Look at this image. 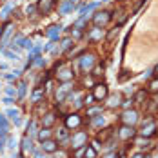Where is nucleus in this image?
<instances>
[{
    "mask_svg": "<svg viewBox=\"0 0 158 158\" xmlns=\"http://www.w3.org/2000/svg\"><path fill=\"white\" fill-rule=\"evenodd\" d=\"M120 120H122L124 126H135L138 122V113L135 109H126V113L120 116Z\"/></svg>",
    "mask_w": 158,
    "mask_h": 158,
    "instance_id": "nucleus-1",
    "label": "nucleus"
},
{
    "mask_svg": "<svg viewBox=\"0 0 158 158\" xmlns=\"http://www.w3.org/2000/svg\"><path fill=\"white\" fill-rule=\"evenodd\" d=\"M71 143H73V149H78L82 145H85L87 143V133H84V131L75 133L73 138H71Z\"/></svg>",
    "mask_w": 158,
    "mask_h": 158,
    "instance_id": "nucleus-2",
    "label": "nucleus"
},
{
    "mask_svg": "<svg viewBox=\"0 0 158 158\" xmlns=\"http://www.w3.org/2000/svg\"><path fill=\"white\" fill-rule=\"evenodd\" d=\"M93 22L96 24V27L106 26V24H109L111 22V13L109 11H100V13H96V15L93 16Z\"/></svg>",
    "mask_w": 158,
    "mask_h": 158,
    "instance_id": "nucleus-3",
    "label": "nucleus"
},
{
    "mask_svg": "<svg viewBox=\"0 0 158 158\" xmlns=\"http://www.w3.org/2000/svg\"><path fill=\"white\" fill-rule=\"evenodd\" d=\"M93 65H95V56H93V55H84V56H80V69H82L84 73H87Z\"/></svg>",
    "mask_w": 158,
    "mask_h": 158,
    "instance_id": "nucleus-4",
    "label": "nucleus"
},
{
    "mask_svg": "<svg viewBox=\"0 0 158 158\" xmlns=\"http://www.w3.org/2000/svg\"><path fill=\"white\" fill-rule=\"evenodd\" d=\"M53 6H55V0H38V4H36L40 15H49L51 9H53Z\"/></svg>",
    "mask_w": 158,
    "mask_h": 158,
    "instance_id": "nucleus-5",
    "label": "nucleus"
},
{
    "mask_svg": "<svg viewBox=\"0 0 158 158\" xmlns=\"http://www.w3.org/2000/svg\"><path fill=\"white\" fill-rule=\"evenodd\" d=\"M155 135H156V124H155V122L143 124V129L140 131V136H143V138H151V136H155Z\"/></svg>",
    "mask_w": 158,
    "mask_h": 158,
    "instance_id": "nucleus-6",
    "label": "nucleus"
},
{
    "mask_svg": "<svg viewBox=\"0 0 158 158\" xmlns=\"http://www.w3.org/2000/svg\"><path fill=\"white\" fill-rule=\"evenodd\" d=\"M93 96H95V100H104L107 96V85L106 84H96L95 89H93Z\"/></svg>",
    "mask_w": 158,
    "mask_h": 158,
    "instance_id": "nucleus-7",
    "label": "nucleus"
},
{
    "mask_svg": "<svg viewBox=\"0 0 158 158\" xmlns=\"http://www.w3.org/2000/svg\"><path fill=\"white\" fill-rule=\"evenodd\" d=\"M135 127L133 126H122L120 127V131H118V136L120 138H124V140H129V138H133L135 136Z\"/></svg>",
    "mask_w": 158,
    "mask_h": 158,
    "instance_id": "nucleus-8",
    "label": "nucleus"
},
{
    "mask_svg": "<svg viewBox=\"0 0 158 158\" xmlns=\"http://www.w3.org/2000/svg\"><path fill=\"white\" fill-rule=\"evenodd\" d=\"M80 124H82V118H80L77 113H75V114H69V116H65V127H69V129H75V127H78Z\"/></svg>",
    "mask_w": 158,
    "mask_h": 158,
    "instance_id": "nucleus-9",
    "label": "nucleus"
},
{
    "mask_svg": "<svg viewBox=\"0 0 158 158\" xmlns=\"http://www.w3.org/2000/svg\"><path fill=\"white\" fill-rule=\"evenodd\" d=\"M73 75H75V73H73V69L64 67L62 71L58 73V80H60V82H69V80L73 78Z\"/></svg>",
    "mask_w": 158,
    "mask_h": 158,
    "instance_id": "nucleus-10",
    "label": "nucleus"
},
{
    "mask_svg": "<svg viewBox=\"0 0 158 158\" xmlns=\"http://www.w3.org/2000/svg\"><path fill=\"white\" fill-rule=\"evenodd\" d=\"M56 147H58V143L55 142V140H44V142H42V149H44V151H46V153H55V151H56Z\"/></svg>",
    "mask_w": 158,
    "mask_h": 158,
    "instance_id": "nucleus-11",
    "label": "nucleus"
},
{
    "mask_svg": "<svg viewBox=\"0 0 158 158\" xmlns=\"http://www.w3.org/2000/svg\"><path fill=\"white\" fill-rule=\"evenodd\" d=\"M69 89H71V87H69V84L65 82V85H62V87L56 91V102H64L65 96H67V93H69Z\"/></svg>",
    "mask_w": 158,
    "mask_h": 158,
    "instance_id": "nucleus-12",
    "label": "nucleus"
},
{
    "mask_svg": "<svg viewBox=\"0 0 158 158\" xmlns=\"http://www.w3.org/2000/svg\"><path fill=\"white\" fill-rule=\"evenodd\" d=\"M11 27H13V26H11L9 22L4 26V29H2V36H0V44H2V46H6V42H7L9 35H11Z\"/></svg>",
    "mask_w": 158,
    "mask_h": 158,
    "instance_id": "nucleus-13",
    "label": "nucleus"
},
{
    "mask_svg": "<svg viewBox=\"0 0 158 158\" xmlns=\"http://www.w3.org/2000/svg\"><path fill=\"white\" fill-rule=\"evenodd\" d=\"M73 7H75V0H65L60 6V15H67L69 11H73Z\"/></svg>",
    "mask_w": 158,
    "mask_h": 158,
    "instance_id": "nucleus-14",
    "label": "nucleus"
},
{
    "mask_svg": "<svg viewBox=\"0 0 158 158\" xmlns=\"http://www.w3.org/2000/svg\"><path fill=\"white\" fill-rule=\"evenodd\" d=\"M109 107H118V106H122V95L120 93H116V95L109 96V104H107Z\"/></svg>",
    "mask_w": 158,
    "mask_h": 158,
    "instance_id": "nucleus-15",
    "label": "nucleus"
},
{
    "mask_svg": "<svg viewBox=\"0 0 158 158\" xmlns=\"http://www.w3.org/2000/svg\"><path fill=\"white\" fill-rule=\"evenodd\" d=\"M60 26H51L48 29V36L51 38V40H58V33H60Z\"/></svg>",
    "mask_w": 158,
    "mask_h": 158,
    "instance_id": "nucleus-16",
    "label": "nucleus"
},
{
    "mask_svg": "<svg viewBox=\"0 0 158 158\" xmlns=\"http://www.w3.org/2000/svg\"><path fill=\"white\" fill-rule=\"evenodd\" d=\"M145 100H147V93L145 91H138L136 95H135V98H133V102H136V104H145Z\"/></svg>",
    "mask_w": 158,
    "mask_h": 158,
    "instance_id": "nucleus-17",
    "label": "nucleus"
},
{
    "mask_svg": "<svg viewBox=\"0 0 158 158\" xmlns=\"http://www.w3.org/2000/svg\"><path fill=\"white\" fill-rule=\"evenodd\" d=\"M109 136H113V127H106L100 135H98V140H102V142H106Z\"/></svg>",
    "mask_w": 158,
    "mask_h": 158,
    "instance_id": "nucleus-18",
    "label": "nucleus"
},
{
    "mask_svg": "<svg viewBox=\"0 0 158 158\" xmlns=\"http://www.w3.org/2000/svg\"><path fill=\"white\" fill-rule=\"evenodd\" d=\"M55 124V114L53 113H48L46 116H44V120H42V126L44 127H51Z\"/></svg>",
    "mask_w": 158,
    "mask_h": 158,
    "instance_id": "nucleus-19",
    "label": "nucleus"
},
{
    "mask_svg": "<svg viewBox=\"0 0 158 158\" xmlns=\"http://www.w3.org/2000/svg\"><path fill=\"white\" fill-rule=\"evenodd\" d=\"M91 42H96V40H100L102 38V29L100 27H96V29H93V31L89 33V36H87Z\"/></svg>",
    "mask_w": 158,
    "mask_h": 158,
    "instance_id": "nucleus-20",
    "label": "nucleus"
},
{
    "mask_svg": "<svg viewBox=\"0 0 158 158\" xmlns=\"http://www.w3.org/2000/svg\"><path fill=\"white\" fill-rule=\"evenodd\" d=\"M84 158H96V149L85 143V153H84Z\"/></svg>",
    "mask_w": 158,
    "mask_h": 158,
    "instance_id": "nucleus-21",
    "label": "nucleus"
},
{
    "mask_svg": "<svg viewBox=\"0 0 158 158\" xmlns=\"http://www.w3.org/2000/svg\"><path fill=\"white\" fill-rule=\"evenodd\" d=\"M22 149H24V153H29V151H33V143H31V140H29L27 136L22 140Z\"/></svg>",
    "mask_w": 158,
    "mask_h": 158,
    "instance_id": "nucleus-22",
    "label": "nucleus"
},
{
    "mask_svg": "<svg viewBox=\"0 0 158 158\" xmlns=\"http://www.w3.org/2000/svg\"><path fill=\"white\" fill-rule=\"evenodd\" d=\"M95 7H96V2H91V4H87V6L80 11V15H82V16H87V13H91Z\"/></svg>",
    "mask_w": 158,
    "mask_h": 158,
    "instance_id": "nucleus-23",
    "label": "nucleus"
},
{
    "mask_svg": "<svg viewBox=\"0 0 158 158\" xmlns=\"http://www.w3.org/2000/svg\"><path fill=\"white\" fill-rule=\"evenodd\" d=\"M49 135H51V131H49V127H44L40 133H38V140L40 142H44V140H48L49 138Z\"/></svg>",
    "mask_w": 158,
    "mask_h": 158,
    "instance_id": "nucleus-24",
    "label": "nucleus"
},
{
    "mask_svg": "<svg viewBox=\"0 0 158 158\" xmlns=\"http://www.w3.org/2000/svg\"><path fill=\"white\" fill-rule=\"evenodd\" d=\"M42 96H44V87H40V89H36V91L33 93L31 100H33V102H38V100H40Z\"/></svg>",
    "mask_w": 158,
    "mask_h": 158,
    "instance_id": "nucleus-25",
    "label": "nucleus"
},
{
    "mask_svg": "<svg viewBox=\"0 0 158 158\" xmlns=\"http://www.w3.org/2000/svg\"><path fill=\"white\" fill-rule=\"evenodd\" d=\"M93 104H95V96H93V93L84 96V106H87V107H89V106H93Z\"/></svg>",
    "mask_w": 158,
    "mask_h": 158,
    "instance_id": "nucleus-26",
    "label": "nucleus"
},
{
    "mask_svg": "<svg viewBox=\"0 0 158 158\" xmlns=\"http://www.w3.org/2000/svg\"><path fill=\"white\" fill-rule=\"evenodd\" d=\"M149 91L151 93H158V78H153L149 82Z\"/></svg>",
    "mask_w": 158,
    "mask_h": 158,
    "instance_id": "nucleus-27",
    "label": "nucleus"
},
{
    "mask_svg": "<svg viewBox=\"0 0 158 158\" xmlns=\"http://www.w3.org/2000/svg\"><path fill=\"white\" fill-rule=\"evenodd\" d=\"M18 42H20V48H26V49H31L33 48V44H31V40H29V38H20Z\"/></svg>",
    "mask_w": 158,
    "mask_h": 158,
    "instance_id": "nucleus-28",
    "label": "nucleus"
},
{
    "mask_svg": "<svg viewBox=\"0 0 158 158\" xmlns=\"http://www.w3.org/2000/svg\"><path fill=\"white\" fill-rule=\"evenodd\" d=\"M11 9H13V6H11V4H7V6H6V7L2 9V13H0V16H2V18H4V16H7V13H9Z\"/></svg>",
    "mask_w": 158,
    "mask_h": 158,
    "instance_id": "nucleus-29",
    "label": "nucleus"
},
{
    "mask_svg": "<svg viewBox=\"0 0 158 158\" xmlns=\"http://www.w3.org/2000/svg\"><path fill=\"white\" fill-rule=\"evenodd\" d=\"M98 113H102V107H93V109L87 111V116H95V114H98Z\"/></svg>",
    "mask_w": 158,
    "mask_h": 158,
    "instance_id": "nucleus-30",
    "label": "nucleus"
},
{
    "mask_svg": "<svg viewBox=\"0 0 158 158\" xmlns=\"http://www.w3.org/2000/svg\"><path fill=\"white\" fill-rule=\"evenodd\" d=\"M56 136H58V140H65L67 138V129H60Z\"/></svg>",
    "mask_w": 158,
    "mask_h": 158,
    "instance_id": "nucleus-31",
    "label": "nucleus"
},
{
    "mask_svg": "<svg viewBox=\"0 0 158 158\" xmlns=\"http://www.w3.org/2000/svg\"><path fill=\"white\" fill-rule=\"evenodd\" d=\"M7 114L11 116V120H15L18 118V109H7Z\"/></svg>",
    "mask_w": 158,
    "mask_h": 158,
    "instance_id": "nucleus-32",
    "label": "nucleus"
},
{
    "mask_svg": "<svg viewBox=\"0 0 158 158\" xmlns=\"http://www.w3.org/2000/svg\"><path fill=\"white\" fill-rule=\"evenodd\" d=\"M122 106H124L126 109H131V106H133V98H127V100H124V102H122Z\"/></svg>",
    "mask_w": 158,
    "mask_h": 158,
    "instance_id": "nucleus-33",
    "label": "nucleus"
},
{
    "mask_svg": "<svg viewBox=\"0 0 158 158\" xmlns=\"http://www.w3.org/2000/svg\"><path fill=\"white\" fill-rule=\"evenodd\" d=\"M36 9H38L36 6H27V9H26V13H27V15H29V16H33V13H35Z\"/></svg>",
    "mask_w": 158,
    "mask_h": 158,
    "instance_id": "nucleus-34",
    "label": "nucleus"
},
{
    "mask_svg": "<svg viewBox=\"0 0 158 158\" xmlns=\"http://www.w3.org/2000/svg\"><path fill=\"white\" fill-rule=\"evenodd\" d=\"M18 95H20V96L26 95V82H22V84H20V87H18Z\"/></svg>",
    "mask_w": 158,
    "mask_h": 158,
    "instance_id": "nucleus-35",
    "label": "nucleus"
},
{
    "mask_svg": "<svg viewBox=\"0 0 158 158\" xmlns=\"http://www.w3.org/2000/svg\"><path fill=\"white\" fill-rule=\"evenodd\" d=\"M0 129H7V120L0 114Z\"/></svg>",
    "mask_w": 158,
    "mask_h": 158,
    "instance_id": "nucleus-36",
    "label": "nucleus"
},
{
    "mask_svg": "<svg viewBox=\"0 0 158 158\" xmlns=\"http://www.w3.org/2000/svg\"><path fill=\"white\" fill-rule=\"evenodd\" d=\"M93 124H95V126H98V127H100V126H104V116H96Z\"/></svg>",
    "mask_w": 158,
    "mask_h": 158,
    "instance_id": "nucleus-37",
    "label": "nucleus"
},
{
    "mask_svg": "<svg viewBox=\"0 0 158 158\" xmlns=\"http://www.w3.org/2000/svg\"><path fill=\"white\" fill-rule=\"evenodd\" d=\"M15 145H16L15 138H13V136H9V138H7V147H11V149H15Z\"/></svg>",
    "mask_w": 158,
    "mask_h": 158,
    "instance_id": "nucleus-38",
    "label": "nucleus"
},
{
    "mask_svg": "<svg viewBox=\"0 0 158 158\" xmlns=\"http://www.w3.org/2000/svg\"><path fill=\"white\" fill-rule=\"evenodd\" d=\"M102 73H104V69H102L100 65H96V67H95V71H93V75H95V77H100Z\"/></svg>",
    "mask_w": 158,
    "mask_h": 158,
    "instance_id": "nucleus-39",
    "label": "nucleus"
},
{
    "mask_svg": "<svg viewBox=\"0 0 158 158\" xmlns=\"http://www.w3.org/2000/svg\"><path fill=\"white\" fill-rule=\"evenodd\" d=\"M69 46H71V38H65V40L62 42V49H67Z\"/></svg>",
    "mask_w": 158,
    "mask_h": 158,
    "instance_id": "nucleus-40",
    "label": "nucleus"
},
{
    "mask_svg": "<svg viewBox=\"0 0 158 158\" xmlns=\"http://www.w3.org/2000/svg\"><path fill=\"white\" fill-rule=\"evenodd\" d=\"M6 56H7V58H11V60H18V56H16L15 53H9V51H6Z\"/></svg>",
    "mask_w": 158,
    "mask_h": 158,
    "instance_id": "nucleus-41",
    "label": "nucleus"
},
{
    "mask_svg": "<svg viewBox=\"0 0 158 158\" xmlns=\"http://www.w3.org/2000/svg\"><path fill=\"white\" fill-rule=\"evenodd\" d=\"M102 158H116V153H114V151H109L107 155H104Z\"/></svg>",
    "mask_w": 158,
    "mask_h": 158,
    "instance_id": "nucleus-42",
    "label": "nucleus"
},
{
    "mask_svg": "<svg viewBox=\"0 0 158 158\" xmlns=\"http://www.w3.org/2000/svg\"><path fill=\"white\" fill-rule=\"evenodd\" d=\"M2 102H4V104H7V106H9V104H13V102H15V100H13V98H11V96H6V98H4V100H2Z\"/></svg>",
    "mask_w": 158,
    "mask_h": 158,
    "instance_id": "nucleus-43",
    "label": "nucleus"
},
{
    "mask_svg": "<svg viewBox=\"0 0 158 158\" xmlns=\"http://www.w3.org/2000/svg\"><path fill=\"white\" fill-rule=\"evenodd\" d=\"M116 33H118V27H114V29H113V31H111L109 35H107V40H111V38H113V36H114Z\"/></svg>",
    "mask_w": 158,
    "mask_h": 158,
    "instance_id": "nucleus-44",
    "label": "nucleus"
},
{
    "mask_svg": "<svg viewBox=\"0 0 158 158\" xmlns=\"http://www.w3.org/2000/svg\"><path fill=\"white\" fill-rule=\"evenodd\" d=\"M6 93H7V96H13L16 93L15 89H13V87H7V89H6Z\"/></svg>",
    "mask_w": 158,
    "mask_h": 158,
    "instance_id": "nucleus-45",
    "label": "nucleus"
},
{
    "mask_svg": "<svg viewBox=\"0 0 158 158\" xmlns=\"http://www.w3.org/2000/svg\"><path fill=\"white\" fill-rule=\"evenodd\" d=\"M145 156H147L145 153H136V155H133L131 158H145Z\"/></svg>",
    "mask_w": 158,
    "mask_h": 158,
    "instance_id": "nucleus-46",
    "label": "nucleus"
},
{
    "mask_svg": "<svg viewBox=\"0 0 158 158\" xmlns=\"http://www.w3.org/2000/svg\"><path fill=\"white\" fill-rule=\"evenodd\" d=\"M6 67H7L6 64H0V71H2V69H6Z\"/></svg>",
    "mask_w": 158,
    "mask_h": 158,
    "instance_id": "nucleus-47",
    "label": "nucleus"
},
{
    "mask_svg": "<svg viewBox=\"0 0 158 158\" xmlns=\"http://www.w3.org/2000/svg\"><path fill=\"white\" fill-rule=\"evenodd\" d=\"M35 158H44V156H42L40 153H36V155H35Z\"/></svg>",
    "mask_w": 158,
    "mask_h": 158,
    "instance_id": "nucleus-48",
    "label": "nucleus"
},
{
    "mask_svg": "<svg viewBox=\"0 0 158 158\" xmlns=\"http://www.w3.org/2000/svg\"><path fill=\"white\" fill-rule=\"evenodd\" d=\"M2 29H4V27H0V36H2Z\"/></svg>",
    "mask_w": 158,
    "mask_h": 158,
    "instance_id": "nucleus-49",
    "label": "nucleus"
},
{
    "mask_svg": "<svg viewBox=\"0 0 158 158\" xmlns=\"http://www.w3.org/2000/svg\"><path fill=\"white\" fill-rule=\"evenodd\" d=\"M156 73H158V65H156Z\"/></svg>",
    "mask_w": 158,
    "mask_h": 158,
    "instance_id": "nucleus-50",
    "label": "nucleus"
},
{
    "mask_svg": "<svg viewBox=\"0 0 158 158\" xmlns=\"http://www.w3.org/2000/svg\"><path fill=\"white\" fill-rule=\"evenodd\" d=\"M156 129H158V122H156Z\"/></svg>",
    "mask_w": 158,
    "mask_h": 158,
    "instance_id": "nucleus-51",
    "label": "nucleus"
}]
</instances>
